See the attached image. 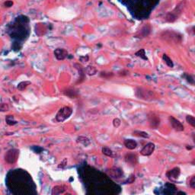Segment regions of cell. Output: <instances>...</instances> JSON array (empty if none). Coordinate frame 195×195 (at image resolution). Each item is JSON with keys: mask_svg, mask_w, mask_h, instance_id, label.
Listing matches in <instances>:
<instances>
[{"mask_svg": "<svg viewBox=\"0 0 195 195\" xmlns=\"http://www.w3.org/2000/svg\"><path fill=\"white\" fill-rule=\"evenodd\" d=\"M179 175H180V169L177 167L174 168L172 170L169 171V172H167V174H166L168 178H169V180L172 181H175V180H177V179L178 178Z\"/></svg>", "mask_w": 195, "mask_h": 195, "instance_id": "6", "label": "cell"}, {"mask_svg": "<svg viewBox=\"0 0 195 195\" xmlns=\"http://www.w3.org/2000/svg\"><path fill=\"white\" fill-rule=\"evenodd\" d=\"M102 153H103V154L105 155V156H107L108 157H113L114 156L113 152H112V150H111L110 148H108V147H103Z\"/></svg>", "mask_w": 195, "mask_h": 195, "instance_id": "20", "label": "cell"}, {"mask_svg": "<svg viewBox=\"0 0 195 195\" xmlns=\"http://www.w3.org/2000/svg\"><path fill=\"white\" fill-rule=\"evenodd\" d=\"M14 2L12 1V0H7V1H6L4 2V6L6 8H11L12 6H13Z\"/></svg>", "mask_w": 195, "mask_h": 195, "instance_id": "22", "label": "cell"}, {"mask_svg": "<svg viewBox=\"0 0 195 195\" xmlns=\"http://www.w3.org/2000/svg\"><path fill=\"white\" fill-rule=\"evenodd\" d=\"M186 120L189 124H191L192 127H195V118L191 115H188L186 117Z\"/></svg>", "mask_w": 195, "mask_h": 195, "instance_id": "21", "label": "cell"}, {"mask_svg": "<svg viewBox=\"0 0 195 195\" xmlns=\"http://www.w3.org/2000/svg\"><path fill=\"white\" fill-rule=\"evenodd\" d=\"M113 124H114V127H118L120 125V119L115 118L113 121Z\"/></svg>", "mask_w": 195, "mask_h": 195, "instance_id": "25", "label": "cell"}, {"mask_svg": "<svg viewBox=\"0 0 195 195\" xmlns=\"http://www.w3.org/2000/svg\"><path fill=\"white\" fill-rule=\"evenodd\" d=\"M185 78H186L187 81H188L189 83L191 84H194V78H193L192 76H191V75H187V74H185Z\"/></svg>", "mask_w": 195, "mask_h": 195, "instance_id": "23", "label": "cell"}, {"mask_svg": "<svg viewBox=\"0 0 195 195\" xmlns=\"http://www.w3.org/2000/svg\"><path fill=\"white\" fill-rule=\"evenodd\" d=\"M169 121H170V123L171 125H172V127L174 128V129L175 130V131H184V126L183 124H182L181 123L180 121H179L178 120H177V119H175V117L170 116L169 117Z\"/></svg>", "mask_w": 195, "mask_h": 195, "instance_id": "5", "label": "cell"}, {"mask_svg": "<svg viewBox=\"0 0 195 195\" xmlns=\"http://www.w3.org/2000/svg\"><path fill=\"white\" fill-rule=\"evenodd\" d=\"M29 18L25 15H19L12 25L8 26V33L15 41H22L29 35Z\"/></svg>", "mask_w": 195, "mask_h": 195, "instance_id": "1", "label": "cell"}, {"mask_svg": "<svg viewBox=\"0 0 195 195\" xmlns=\"http://www.w3.org/2000/svg\"><path fill=\"white\" fill-rule=\"evenodd\" d=\"M150 122L152 127H157L159 125L160 120L158 117L153 115V116L151 117V119L150 120Z\"/></svg>", "mask_w": 195, "mask_h": 195, "instance_id": "10", "label": "cell"}, {"mask_svg": "<svg viewBox=\"0 0 195 195\" xmlns=\"http://www.w3.org/2000/svg\"><path fill=\"white\" fill-rule=\"evenodd\" d=\"M22 47V44L21 43V41H15L13 43H12V49L14 50V51H18L21 49Z\"/></svg>", "mask_w": 195, "mask_h": 195, "instance_id": "12", "label": "cell"}, {"mask_svg": "<svg viewBox=\"0 0 195 195\" xmlns=\"http://www.w3.org/2000/svg\"><path fill=\"white\" fill-rule=\"evenodd\" d=\"M135 55L137 57H140L141 59H142V60H148V58H147L146 55L145 50H144L143 49H141V50H138L137 53H135Z\"/></svg>", "mask_w": 195, "mask_h": 195, "instance_id": "18", "label": "cell"}, {"mask_svg": "<svg viewBox=\"0 0 195 195\" xmlns=\"http://www.w3.org/2000/svg\"><path fill=\"white\" fill-rule=\"evenodd\" d=\"M155 150V144L153 142H149L147 143L145 146H143V148L141 150L140 153L144 156H149L150 155L153 154V153L154 152Z\"/></svg>", "mask_w": 195, "mask_h": 195, "instance_id": "4", "label": "cell"}, {"mask_svg": "<svg viewBox=\"0 0 195 195\" xmlns=\"http://www.w3.org/2000/svg\"><path fill=\"white\" fill-rule=\"evenodd\" d=\"M31 149H32V150L34 151V153H41V152L43 151V149L40 146H34Z\"/></svg>", "mask_w": 195, "mask_h": 195, "instance_id": "24", "label": "cell"}, {"mask_svg": "<svg viewBox=\"0 0 195 195\" xmlns=\"http://www.w3.org/2000/svg\"><path fill=\"white\" fill-rule=\"evenodd\" d=\"M54 55L58 60H63L68 57V52L63 48H57L54 50Z\"/></svg>", "mask_w": 195, "mask_h": 195, "instance_id": "7", "label": "cell"}, {"mask_svg": "<svg viewBox=\"0 0 195 195\" xmlns=\"http://www.w3.org/2000/svg\"><path fill=\"white\" fill-rule=\"evenodd\" d=\"M124 146H126V148H127L128 150H134L136 147L137 146V143L136 141H134V139H126L124 141Z\"/></svg>", "mask_w": 195, "mask_h": 195, "instance_id": "8", "label": "cell"}, {"mask_svg": "<svg viewBox=\"0 0 195 195\" xmlns=\"http://www.w3.org/2000/svg\"><path fill=\"white\" fill-rule=\"evenodd\" d=\"M127 162L130 163L131 165H135L137 163V156L134 154H128L125 157Z\"/></svg>", "mask_w": 195, "mask_h": 195, "instance_id": "9", "label": "cell"}, {"mask_svg": "<svg viewBox=\"0 0 195 195\" xmlns=\"http://www.w3.org/2000/svg\"><path fill=\"white\" fill-rule=\"evenodd\" d=\"M31 84V82H29V81H25V82H20L19 84L18 85V89L20 90V91H23V90H25V88H27V87L28 86V85Z\"/></svg>", "mask_w": 195, "mask_h": 195, "instance_id": "16", "label": "cell"}, {"mask_svg": "<svg viewBox=\"0 0 195 195\" xmlns=\"http://www.w3.org/2000/svg\"><path fill=\"white\" fill-rule=\"evenodd\" d=\"M72 114V109L69 107H63L59 110L56 115V120L58 122H63L69 118Z\"/></svg>", "mask_w": 195, "mask_h": 195, "instance_id": "2", "label": "cell"}, {"mask_svg": "<svg viewBox=\"0 0 195 195\" xmlns=\"http://www.w3.org/2000/svg\"><path fill=\"white\" fill-rule=\"evenodd\" d=\"M18 156H19V151L16 149H12L6 153L5 160L9 164H13L18 160Z\"/></svg>", "mask_w": 195, "mask_h": 195, "instance_id": "3", "label": "cell"}, {"mask_svg": "<svg viewBox=\"0 0 195 195\" xmlns=\"http://www.w3.org/2000/svg\"><path fill=\"white\" fill-rule=\"evenodd\" d=\"M88 59H89L88 56H83V57H79V60L83 62V63H86V62L88 61Z\"/></svg>", "mask_w": 195, "mask_h": 195, "instance_id": "27", "label": "cell"}, {"mask_svg": "<svg viewBox=\"0 0 195 195\" xmlns=\"http://www.w3.org/2000/svg\"><path fill=\"white\" fill-rule=\"evenodd\" d=\"M64 94L67 96L68 97L72 98L77 96V92L74 89H68L66 92H64Z\"/></svg>", "mask_w": 195, "mask_h": 195, "instance_id": "19", "label": "cell"}, {"mask_svg": "<svg viewBox=\"0 0 195 195\" xmlns=\"http://www.w3.org/2000/svg\"><path fill=\"white\" fill-rule=\"evenodd\" d=\"M190 186H191L192 188H195V177L194 176H193V177H191V181H190Z\"/></svg>", "mask_w": 195, "mask_h": 195, "instance_id": "26", "label": "cell"}, {"mask_svg": "<svg viewBox=\"0 0 195 195\" xmlns=\"http://www.w3.org/2000/svg\"><path fill=\"white\" fill-rule=\"evenodd\" d=\"M162 59L163 60H164L165 63L167 64L168 66H169V67L172 68L174 66V64H173V62H172V60H171V58H169V57L167 56L166 54H163L162 56Z\"/></svg>", "mask_w": 195, "mask_h": 195, "instance_id": "17", "label": "cell"}, {"mask_svg": "<svg viewBox=\"0 0 195 195\" xmlns=\"http://www.w3.org/2000/svg\"><path fill=\"white\" fill-rule=\"evenodd\" d=\"M7 109V106L6 105V104H2V106L0 107V111H6Z\"/></svg>", "mask_w": 195, "mask_h": 195, "instance_id": "28", "label": "cell"}, {"mask_svg": "<svg viewBox=\"0 0 195 195\" xmlns=\"http://www.w3.org/2000/svg\"><path fill=\"white\" fill-rule=\"evenodd\" d=\"M133 135L136 136V137H143V138H149L150 136L147 133L143 132V131H136L133 133Z\"/></svg>", "mask_w": 195, "mask_h": 195, "instance_id": "15", "label": "cell"}, {"mask_svg": "<svg viewBox=\"0 0 195 195\" xmlns=\"http://www.w3.org/2000/svg\"><path fill=\"white\" fill-rule=\"evenodd\" d=\"M86 72L88 75L89 76H94L97 73V69L95 66H88L86 68Z\"/></svg>", "mask_w": 195, "mask_h": 195, "instance_id": "14", "label": "cell"}, {"mask_svg": "<svg viewBox=\"0 0 195 195\" xmlns=\"http://www.w3.org/2000/svg\"><path fill=\"white\" fill-rule=\"evenodd\" d=\"M6 121L7 123V124L10 125V126H13V125L17 123V121L15 120V118H14V117L12 115H8L6 117Z\"/></svg>", "mask_w": 195, "mask_h": 195, "instance_id": "13", "label": "cell"}, {"mask_svg": "<svg viewBox=\"0 0 195 195\" xmlns=\"http://www.w3.org/2000/svg\"><path fill=\"white\" fill-rule=\"evenodd\" d=\"M77 142H79V143L82 144L83 146H88L90 144V140L85 137H79L77 138Z\"/></svg>", "mask_w": 195, "mask_h": 195, "instance_id": "11", "label": "cell"}, {"mask_svg": "<svg viewBox=\"0 0 195 195\" xmlns=\"http://www.w3.org/2000/svg\"><path fill=\"white\" fill-rule=\"evenodd\" d=\"M66 159H64L63 160V162L62 163H60V166H59V168H64L65 166H66Z\"/></svg>", "mask_w": 195, "mask_h": 195, "instance_id": "29", "label": "cell"}]
</instances>
